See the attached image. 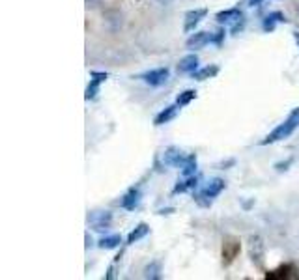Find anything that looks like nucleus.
I'll list each match as a JSON object with an SVG mask.
<instances>
[{
    "mask_svg": "<svg viewBox=\"0 0 299 280\" xmlns=\"http://www.w3.org/2000/svg\"><path fill=\"white\" fill-rule=\"evenodd\" d=\"M298 127H299V107H296V109L288 114V118L284 120L282 123H279L265 138L260 140V144L267 146V144H275V142H281V140L294 135Z\"/></svg>",
    "mask_w": 299,
    "mask_h": 280,
    "instance_id": "f257e3e1",
    "label": "nucleus"
},
{
    "mask_svg": "<svg viewBox=\"0 0 299 280\" xmlns=\"http://www.w3.org/2000/svg\"><path fill=\"white\" fill-rule=\"evenodd\" d=\"M142 82H146L148 86H154V88H159V86L167 84L169 79H171V69L169 68H155V69H148L144 73H140L137 77Z\"/></svg>",
    "mask_w": 299,
    "mask_h": 280,
    "instance_id": "f03ea898",
    "label": "nucleus"
},
{
    "mask_svg": "<svg viewBox=\"0 0 299 280\" xmlns=\"http://www.w3.org/2000/svg\"><path fill=\"white\" fill-rule=\"evenodd\" d=\"M189 155H185V152H181L179 148L176 146H171V148H167L165 153H163V162H165V166H172V168H181L185 161H187Z\"/></svg>",
    "mask_w": 299,
    "mask_h": 280,
    "instance_id": "7ed1b4c3",
    "label": "nucleus"
},
{
    "mask_svg": "<svg viewBox=\"0 0 299 280\" xmlns=\"http://www.w3.org/2000/svg\"><path fill=\"white\" fill-rule=\"evenodd\" d=\"M249 256L256 265H264V256H265V243L260 236H251L249 239Z\"/></svg>",
    "mask_w": 299,
    "mask_h": 280,
    "instance_id": "20e7f679",
    "label": "nucleus"
},
{
    "mask_svg": "<svg viewBox=\"0 0 299 280\" xmlns=\"http://www.w3.org/2000/svg\"><path fill=\"white\" fill-rule=\"evenodd\" d=\"M88 222L92 224L95 232H107L112 224V213L109 211H94L88 215Z\"/></svg>",
    "mask_w": 299,
    "mask_h": 280,
    "instance_id": "39448f33",
    "label": "nucleus"
},
{
    "mask_svg": "<svg viewBox=\"0 0 299 280\" xmlns=\"http://www.w3.org/2000/svg\"><path fill=\"white\" fill-rule=\"evenodd\" d=\"M208 15V8H195V9H189L187 13H185V21H183V30L185 32H193L195 28H197L200 23H202V19Z\"/></svg>",
    "mask_w": 299,
    "mask_h": 280,
    "instance_id": "423d86ee",
    "label": "nucleus"
},
{
    "mask_svg": "<svg viewBox=\"0 0 299 280\" xmlns=\"http://www.w3.org/2000/svg\"><path fill=\"white\" fill-rule=\"evenodd\" d=\"M140 200H142V193L138 187H131L128 189V193L124 195V198L120 200V205L128 211H135L138 205H140Z\"/></svg>",
    "mask_w": 299,
    "mask_h": 280,
    "instance_id": "0eeeda50",
    "label": "nucleus"
},
{
    "mask_svg": "<svg viewBox=\"0 0 299 280\" xmlns=\"http://www.w3.org/2000/svg\"><path fill=\"white\" fill-rule=\"evenodd\" d=\"M214 40V34L206 32V30H200V32H195L193 36H189V40L185 41V47L189 51H198V49H204L208 43H212Z\"/></svg>",
    "mask_w": 299,
    "mask_h": 280,
    "instance_id": "6e6552de",
    "label": "nucleus"
},
{
    "mask_svg": "<svg viewBox=\"0 0 299 280\" xmlns=\"http://www.w3.org/2000/svg\"><path fill=\"white\" fill-rule=\"evenodd\" d=\"M224 189H226V181H224V179L222 178H212L204 185V189H200V193H202L208 200H214V198H217V196L221 195Z\"/></svg>",
    "mask_w": 299,
    "mask_h": 280,
    "instance_id": "1a4fd4ad",
    "label": "nucleus"
},
{
    "mask_svg": "<svg viewBox=\"0 0 299 280\" xmlns=\"http://www.w3.org/2000/svg\"><path fill=\"white\" fill-rule=\"evenodd\" d=\"M243 17V11L239 8H228V9H222L215 15V21L219 25H224V26H234L238 23L239 19Z\"/></svg>",
    "mask_w": 299,
    "mask_h": 280,
    "instance_id": "9d476101",
    "label": "nucleus"
},
{
    "mask_svg": "<svg viewBox=\"0 0 299 280\" xmlns=\"http://www.w3.org/2000/svg\"><path fill=\"white\" fill-rule=\"evenodd\" d=\"M178 111H179V105L178 103H174V105H169V107H165L157 116H155L154 120V125L155 127H161V125H165V123H169V121H172V120L178 116Z\"/></svg>",
    "mask_w": 299,
    "mask_h": 280,
    "instance_id": "9b49d317",
    "label": "nucleus"
},
{
    "mask_svg": "<svg viewBox=\"0 0 299 280\" xmlns=\"http://www.w3.org/2000/svg\"><path fill=\"white\" fill-rule=\"evenodd\" d=\"M281 23H288L286 15L282 11H271L262 21V28H264V32H273L275 28H277V25H281Z\"/></svg>",
    "mask_w": 299,
    "mask_h": 280,
    "instance_id": "f8f14e48",
    "label": "nucleus"
},
{
    "mask_svg": "<svg viewBox=\"0 0 299 280\" xmlns=\"http://www.w3.org/2000/svg\"><path fill=\"white\" fill-rule=\"evenodd\" d=\"M198 69V56L195 52H191L187 56L178 62V73H185V75H193Z\"/></svg>",
    "mask_w": 299,
    "mask_h": 280,
    "instance_id": "ddd939ff",
    "label": "nucleus"
},
{
    "mask_svg": "<svg viewBox=\"0 0 299 280\" xmlns=\"http://www.w3.org/2000/svg\"><path fill=\"white\" fill-rule=\"evenodd\" d=\"M200 183V176L195 174V176H189L183 181H178L174 189H172V195H181V193H187V191H195Z\"/></svg>",
    "mask_w": 299,
    "mask_h": 280,
    "instance_id": "4468645a",
    "label": "nucleus"
},
{
    "mask_svg": "<svg viewBox=\"0 0 299 280\" xmlns=\"http://www.w3.org/2000/svg\"><path fill=\"white\" fill-rule=\"evenodd\" d=\"M148 234H150V226H148L146 222H138L137 226L129 232L128 245H133V243H137V241H140V239H144Z\"/></svg>",
    "mask_w": 299,
    "mask_h": 280,
    "instance_id": "2eb2a0df",
    "label": "nucleus"
},
{
    "mask_svg": "<svg viewBox=\"0 0 299 280\" xmlns=\"http://www.w3.org/2000/svg\"><path fill=\"white\" fill-rule=\"evenodd\" d=\"M219 75V66H215V64H210V66H206V68H200L197 69L195 73H193V79L195 80H208V79H214V77Z\"/></svg>",
    "mask_w": 299,
    "mask_h": 280,
    "instance_id": "dca6fc26",
    "label": "nucleus"
},
{
    "mask_svg": "<svg viewBox=\"0 0 299 280\" xmlns=\"http://www.w3.org/2000/svg\"><path fill=\"white\" fill-rule=\"evenodd\" d=\"M120 243H122V238H120L118 234H111V236H105V238L99 239L97 246L103 248V250H112V248L120 246Z\"/></svg>",
    "mask_w": 299,
    "mask_h": 280,
    "instance_id": "f3484780",
    "label": "nucleus"
},
{
    "mask_svg": "<svg viewBox=\"0 0 299 280\" xmlns=\"http://www.w3.org/2000/svg\"><path fill=\"white\" fill-rule=\"evenodd\" d=\"M197 153H191L187 157V161H185V164L181 166V176L183 178H189V176H195L197 174Z\"/></svg>",
    "mask_w": 299,
    "mask_h": 280,
    "instance_id": "a211bd4d",
    "label": "nucleus"
},
{
    "mask_svg": "<svg viewBox=\"0 0 299 280\" xmlns=\"http://www.w3.org/2000/svg\"><path fill=\"white\" fill-rule=\"evenodd\" d=\"M144 279H150V280L161 279V263L159 262L148 263V265L144 267Z\"/></svg>",
    "mask_w": 299,
    "mask_h": 280,
    "instance_id": "6ab92c4d",
    "label": "nucleus"
},
{
    "mask_svg": "<svg viewBox=\"0 0 299 280\" xmlns=\"http://www.w3.org/2000/svg\"><path fill=\"white\" fill-rule=\"evenodd\" d=\"M195 99H197V90H183V92L178 93L176 103H178L179 107H185V105H189V103L195 101Z\"/></svg>",
    "mask_w": 299,
    "mask_h": 280,
    "instance_id": "aec40b11",
    "label": "nucleus"
},
{
    "mask_svg": "<svg viewBox=\"0 0 299 280\" xmlns=\"http://www.w3.org/2000/svg\"><path fill=\"white\" fill-rule=\"evenodd\" d=\"M238 250H239V243H236V241L224 243V246H222V256L226 258V263H230L232 260H234V256L238 254Z\"/></svg>",
    "mask_w": 299,
    "mask_h": 280,
    "instance_id": "412c9836",
    "label": "nucleus"
},
{
    "mask_svg": "<svg viewBox=\"0 0 299 280\" xmlns=\"http://www.w3.org/2000/svg\"><path fill=\"white\" fill-rule=\"evenodd\" d=\"M103 80H99V79H94L92 77V80H90V84L86 86V92H85V99H94L95 95H97V92H99V86H101Z\"/></svg>",
    "mask_w": 299,
    "mask_h": 280,
    "instance_id": "4be33fe9",
    "label": "nucleus"
},
{
    "mask_svg": "<svg viewBox=\"0 0 299 280\" xmlns=\"http://www.w3.org/2000/svg\"><path fill=\"white\" fill-rule=\"evenodd\" d=\"M245 23H247V19H245V15H243V17L239 19V21H238V23H236V25L230 26V32H232V34H234V36L239 34V32H241V30L245 28Z\"/></svg>",
    "mask_w": 299,
    "mask_h": 280,
    "instance_id": "5701e85b",
    "label": "nucleus"
},
{
    "mask_svg": "<svg viewBox=\"0 0 299 280\" xmlns=\"http://www.w3.org/2000/svg\"><path fill=\"white\" fill-rule=\"evenodd\" d=\"M224 34H226V30H224V28H219V30L214 34V40H212V43H215V45L219 47V45L222 43V40H224Z\"/></svg>",
    "mask_w": 299,
    "mask_h": 280,
    "instance_id": "b1692460",
    "label": "nucleus"
},
{
    "mask_svg": "<svg viewBox=\"0 0 299 280\" xmlns=\"http://www.w3.org/2000/svg\"><path fill=\"white\" fill-rule=\"evenodd\" d=\"M292 162H294V159H286L284 162H277V164H275V170H277V172H286Z\"/></svg>",
    "mask_w": 299,
    "mask_h": 280,
    "instance_id": "393cba45",
    "label": "nucleus"
},
{
    "mask_svg": "<svg viewBox=\"0 0 299 280\" xmlns=\"http://www.w3.org/2000/svg\"><path fill=\"white\" fill-rule=\"evenodd\" d=\"M86 2V8H97L101 4V0H85Z\"/></svg>",
    "mask_w": 299,
    "mask_h": 280,
    "instance_id": "a878e982",
    "label": "nucleus"
},
{
    "mask_svg": "<svg viewBox=\"0 0 299 280\" xmlns=\"http://www.w3.org/2000/svg\"><path fill=\"white\" fill-rule=\"evenodd\" d=\"M171 213H174V207H163L157 211V215H171Z\"/></svg>",
    "mask_w": 299,
    "mask_h": 280,
    "instance_id": "bb28decb",
    "label": "nucleus"
},
{
    "mask_svg": "<svg viewBox=\"0 0 299 280\" xmlns=\"http://www.w3.org/2000/svg\"><path fill=\"white\" fill-rule=\"evenodd\" d=\"M264 0H247V4L251 6V8H255V6H260Z\"/></svg>",
    "mask_w": 299,
    "mask_h": 280,
    "instance_id": "cd10ccee",
    "label": "nucleus"
},
{
    "mask_svg": "<svg viewBox=\"0 0 299 280\" xmlns=\"http://www.w3.org/2000/svg\"><path fill=\"white\" fill-rule=\"evenodd\" d=\"M90 246H92V238L86 234V248H90Z\"/></svg>",
    "mask_w": 299,
    "mask_h": 280,
    "instance_id": "c85d7f7f",
    "label": "nucleus"
},
{
    "mask_svg": "<svg viewBox=\"0 0 299 280\" xmlns=\"http://www.w3.org/2000/svg\"><path fill=\"white\" fill-rule=\"evenodd\" d=\"M159 4H163V6H169V4H172V0H157Z\"/></svg>",
    "mask_w": 299,
    "mask_h": 280,
    "instance_id": "c756f323",
    "label": "nucleus"
},
{
    "mask_svg": "<svg viewBox=\"0 0 299 280\" xmlns=\"http://www.w3.org/2000/svg\"><path fill=\"white\" fill-rule=\"evenodd\" d=\"M294 40H296V43H298V47H299V32H294Z\"/></svg>",
    "mask_w": 299,
    "mask_h": 280,
    "instance_id": "7c9ffc66",
    "label": "nucleus"
}]
</instances>
